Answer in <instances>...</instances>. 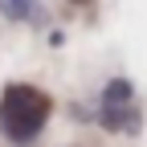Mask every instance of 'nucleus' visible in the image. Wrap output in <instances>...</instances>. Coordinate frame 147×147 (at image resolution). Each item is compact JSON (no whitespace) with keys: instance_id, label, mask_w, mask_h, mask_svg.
<instances>
[{"instance_id":"nucleus-1","label":"nucleus","mask_w":147,"mask_h":147,"mask_svg":"<svg viewBox=\"0 0 147 147\" xmlns=\"http://www.w3.org/2000/svg\"><path fill=\"white\" fill-rule=\"evenodd\" d=\"M49 119V98L37 86H8L0 98V131L12 143H33Z\"/></svg>"},{"instance_id":"nucleus-2","label":"nucleus","mask_w":147,"mask_h":147,"mask_svg":"<svg viewBox=\"0 0 147 147\" xmlns=\"http://www.w3.org/2000/svg\"><path fill=\"white\" fill-rule=\"evenodd\" d=\"M131 98H135V90H131V82H127V78L106 82L98 123H102V127H110V131H135L139 119H135V110H131Z\"/></svg>"},{"instance_id":"nucleus-3","label":"nucleus","mask_w":147,"mask_h":147,"mask_svg":"<svg viewBox=\"0 0 147 147\" xmlns=\"http://www.w3.org/2000/svg\"><path fill=\"white\" fill-rule=\"evenodd\" d=\"M0 12L8 21H33L41 12V0H0Z\"/></svg>"}]
</instances>
